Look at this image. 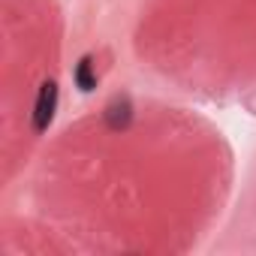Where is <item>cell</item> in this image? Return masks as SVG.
<instances>
[{
    "mask_svg": "<svg viewBox=\"0 0 256 256\" xmlns=\"http://www.w3.org/2000/svg\"><path fill=\"white\" fill-rule=\"evenodd\" d=\"M54 108H58V84L48 78L40 84V94H36V102H34V130L36 133H46L48 124L54 120Z\"/></svg>",
    "mask_w": 256,
    "mask_h": 256,
    "instance_id": "obj_1",
    "label": "cell"
},
{
    "mask_svg": "<svg viewBox=\"0 0 256 256\" xmlns=\"http://www.w3.org/2000/svg\"><path fill=\"white\" fill-rule=\"evenodd\" d=\"M106 120H108L112 130H124V126L133 120V106H130V100H114V102L106 108Z\"/></svg>",
    "mask_w": 256,
    "mask_h": 256,
    "instance_id": "obj_2",
    "label": "cell"
},
{
    "mask_svg": "<svg viewBox=\"0 0 256 256\" xmlns=\"http://www.w3.org/2000/svg\"><path fill=\"white\" fill-rule=\"evenodd\" d=\"M76 84L82 90H94L96 88V70H94V58H82V64L76 66Z\"/></svg>",
    "mask_w": 256,
    "mask_h": 256,
    "instance_id": "obj_3",
    "label": "cell"
}]
</instances>
